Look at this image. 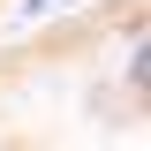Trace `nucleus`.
<instances>
[{
	"mask_svg": "<svg viewBox=\"0 0 151 151\" xmlns=\"http://www.w3.org/2000/svg\"><path fill=\"white\" fill-rule=\"evenodd\" d=\"M8 8H15V0H0V15H8Z\"/></svg>",
	"mask_w": 151,
	"mask_h": 151,
	"instance_id": "1",
	"label": "nucleus"
}]
</instances>
